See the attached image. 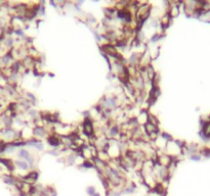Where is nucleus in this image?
Masks as SVG:
<instances>
[{
	"label": "nucleus",
	"mask_w": 210,
	"mask_h": 196,
	"mask_svg": "<svg viewBox=\"0 0 210 196\" xmlns=\"http://www.w3.org/2000/svg\"><path fill=\"white\" fill-rule=\"evenodd\" d=\"M204 132H205L206 136H210V123L205 126V128H204Z\"/></svg>",
	"instance_id": "nucleus-1"
}]
</instances>
